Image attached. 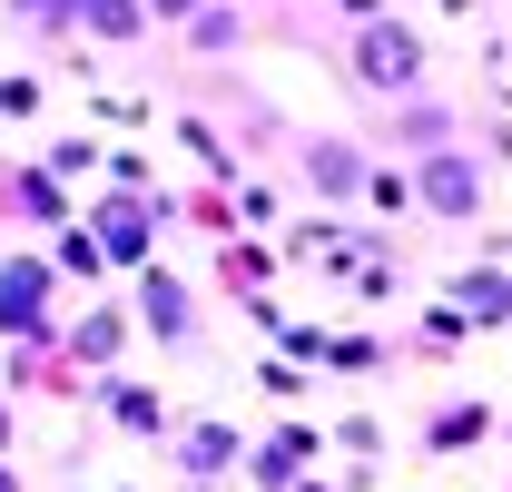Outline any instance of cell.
I'll return each instance as SVG.
<instances>
[{"instance_id": "1", "label": "cell", "mask_w": 512, "mask_h": 492, "mask_svg": "<svg viewBox=\"0 0 512 492\" xmlns=\"http://www.w3.org/2000/svg\"><path fill=\"white\" fill-rule=\"evenodd\" d=\"M365 79H414V40L404 30H375L365 40Z\"/></svg>"}]
</instances>
